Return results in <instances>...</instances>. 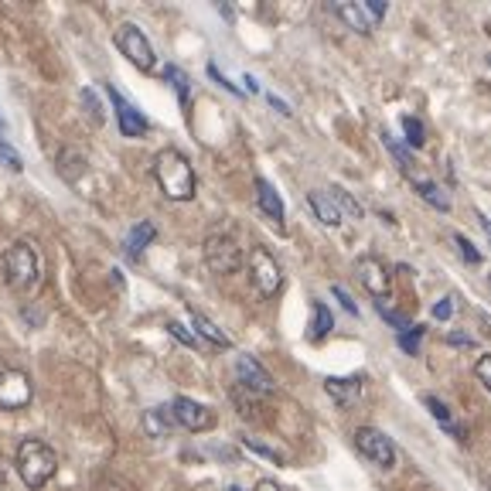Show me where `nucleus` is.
Wrapping results in <instances>:
<instances>
[{"mask_svg":"<svg viewBox=\"0 0 491 491\" xmlns=\"http://www.w3.org/2000/svg\"><path fill=\"white\" fill-rule=\"evenodd\" d=\"M235 379H239V386L249 389V392H259V396H270L273 389V375L263 369V365L253 359V355H239L235 359Z\"/></svg>","mask_w":491,"mask_h":491,"instance_id":"obj_12","label":"nucleus"},{"mask_svg":"<svg viewBox=\"0 0 491 491\" xmlns=\"http://www.w3.org/2000/svg\"><path fill=\"white\" fill-rule=\"evenodd\" d=\"M355 277H359V284L372 294V298H389V290H392V277H389L386 263L375 256H359L355 259Z\"/></svg>","mask_w":491,"mask_h":491,"instance_id":"obj_11","label":"nucleus"},{"mask_svg":"<svg viewBox=\"0 0 491 491\" xmlns=\"http://www.w3.org/2000/svg\"><path fill=\"white\" fill-rule=\"evenodd\" d=\"M427 406L434 410V416H437L444 427H451V410H447V406H444V402H440L437 396H427Z\"/></svg>","mask_w":491,"mask_h":491,"instance_id":"obj_28","label":"nucleus"},{"mask_svg":"<svg viewBox=\"0 0 491 491\" xmlns=\"http://www.w3.org/2000/svg\"><path fill=\"white\" fill-rule=\"evenodd\" d=\"M154 178L161 184L164 198H171V202H188V198H194V188H198L192 161L182 151H174V147H164L154 157Z\"/></svg>","mask_w":491,"mask_h":491,"instance_id":"obj_1","label":"nucleus"},{"mask_svg":"<svg viewBox=\"0 0 491 491\" xmlns=\"http://www.w3.org/2000/svg\"><path fill=\"white\" fill-rule=\"evenodd\" d=\"M308 205H310V212L318 215V219L324 222V225H341V212H338V205L331 202V194H324V192H310L308 194Z\"/></svg>","mask_w":491,"mask_h":491,"instance_id":"obj_15","label":"nucleus"},{"mask_svg":"<svg viewBox=\"0 0 491 491\" xmlns=\"http://www.w3.org/2000/svg\"><path fill=\"white\" fill-rule=\"evenodd\" d=\"M205 263L212 273L229 277V273L243 266V249H239V243L229 233H212L205 239Z\"/></svg>","mask_w":491,"mask_h":491,"instance_id":"obj_5","label":"nucleus"},{"mask_svg":"<svg viewBox=\"0 0 491 491\" xmlns=\"http://www.w3.org/2000/svg\"><path fill=\"white\" fill-rule=\"evenodd\" d=\"M335 14L345 21L349 27H355L359 35H369L382 14H386V4L382 0H359V4H335Z\"/></svg>","mask_w":491,"mask_h":491,"instance_id":"obj_10","label":"nucleus"},{"mask_svg":"<svg viewBox=\"0 0 491 491\" xmlns=\"http://www.w3.org/2000/svg\"><path fill=\"white\" fill-rule=\"evenodd\" d=\"M457 246H461V253H465L467 263H471V266H478V263H481V253L475 249V246H471V239H467V235H457Z\"/></svg>","mask_w":491,"mask_h":491,"instance_id":"obj_29","label":"nucleus"},{"mask_svg":"<svg viewBox=\"0 0 491 491\" xmlns=\"http://www.w3.org/2000/svg\"><path fill=\"white\" fill-rule=\"evenodd\" d=\"M355 447L372 461L375 467H396V447H392V440L382 434V430L375 427H359L355 430Z\"/></svg>","mask_w":491,"mask_h":491,"instance_id":"obj_8","label":"nucleus"},{"mask_svg":"<svg viewBox=\"0 0 491 491\" xmlns=\"http://www.w3.org/2000/svg\"><path fill=\"white\" fill-rule=\"evenodd\" d=\"M256 202L259 208H263V215H270V222L284 225V202H280L277 188H273L266 178H256Z\"/></svg>","mask_w":491,"mask_h":491,"instance_id":"obj_14","label":"nucleus"},{"mask_svg":"<svg viewBox=\"0 0 491 491\" xmlns=\"http://www.w3.org/2000/svg\"><path fill=\"white\" fill-rule=\"evenodd\" d=\"M270 103L277 106V110H280V113H284V117H287V113H290V110H287V103H280V99H277V96H270Z\"/></svg>","mask_w":491,"mask_h":491,"instance_id":"obj_37","label":"nucleus"},{"mask_svg":"<svg viewBox=\"0 0 491 491\" xmlns=\"http://www.w3.org/2000/svg\"><path fill=\"white\" fill-rule=\"evenodd\" d=\"M7 488V467H4V461H0V491Z\"/></svg>","mask_w":491,"mask_h":491,"instance_id":"obj_36","label":"nucleus"},{"mask_svg":"<svg viewBox=\"0 0 491 491\" xmlns=\"http://www.w3.org/2000/svg\"><path fill=\"white\" fill-rule=\"evenodd\" d=\"M110 99H113V106H117V123H120V133H123V137H141V133H147V120L141 117V110L130 106L113 86H110Z\"/></svg>","mask_w":491,"mask_h":491,"instance_id":"obj_13","label":"nucleus"},{"mask_svg":"<svg viewBox=\"0 0 491 491\" xmlns=\"http://www.w3.org/2000/svg\"><path fill=\"white\" fill-rule=\"evenodd\" d=\"M413 188L420 194H423V198H427L430 205H437L440 212H447V208H451V202H447V198H444V194H440V188L434 182H420V178H413Z\"/></svg>","mask_w":491,"mask_h":491,"instance_id":"obj_23","label":"nucleus"},{"mask_svg":"<svg viewBox=\"0 0 491 491\" xmlns=\"http://www.w3.org/2000/svg\"><path fill=\"white\" fill-rule=\"evenodd\" d=\"M246 270H249V280H253V287H256L263 298H270V294L280 290L284 273H280V263H277V256H273L270 249L253 246L249 256H246Z\"/></svg>","mask_w":491,"mask_h":491,"instance_id":"obj_4","label":"nucleus"},{"mask_svg":"<svg viewBox=\"0 0 491 491\" xmlns=\"http://www.w3.org/2000/svg\"><path fill=\"white\" fill-rule=\"evenodd\" d=\"M171 416H174L178 427L192 430V434H205V430H212L219 423L215 410H208V406L188 400V396H178V400L171 402Z\"/></svg>","mask_w":491,"mask_h":491,"instance_id":"obj_9","label":"nucleus"},{"mask_svg":"<svg viewBox=\"0 0 491 491\" xmlns=\"http://www.w3.org/2000/svg\"><path fill=\"white\" fill-rule=\"evenodd\" d=\"M423 331H427V328H420V324H413L410 331H402L400 349L406 351V355H416V351H420V338H423Z\"/></svg>","mask_w":491,"mask_h":491,"instance_id":"obj_25","label":"nucleus"},{"mask_svg":"<svg viewBox=\"0 0 491 491\" xmlns=\"http://www.w3.org/2000/svg\"><path fill=\"white\" fill-rule=\"evenodd\" d=\"M335 298L341 300V308L349 310V314H359V308H355V304H351V298L345 294V287H335Z\"/></svg>","mask_w":491,"mask_h":491,"instance_id":"obj_34","label":"nucleus"},{"mask_svg":"<svg viewBox=\"0 0 491 491\" xmlns=\"http://www.w3.org/2000/svg\"><path fill=\"white\" fill-rule=\"evenodd\" d=\"M359 382H362V379H328L324 386H328V392H331L338 402H355L359 400Z\"/></svg>","mask_w":491,"mask_h":491,"instance_id":"obj_19","label":"nucleus"},{"mask_svg":"<svg viewBox=\"0 0 491 491\" xmlns=\"http://www.w3.org/2000/svg\"><path fill=\"white\" fill-rule=\"evenodd\" d=\"M451 304H454L451 298L437 300V308H434V318H437V321H447V318H451V310H454Z\"/></svg>","mask_w":491,"mask_h":491,"instance_id":"obj_33","label":"nucleus"},{"mask_svg":"<svg viewBox=\"0 0 491 491\" xmlns=\"http://www.w3.org/2000/svg\"><path fill=\"white\" fill-rule=\"evenodd\" d=\"M38 273H41V263H38V249L31 243H14L7 253H4V280L11 290H31V287L38 284Z\"/></svg>","mask_w":491,"mask_h":491,"instance_id":"obj_3","label":"nucleus"},{"mask_svg":"<svg viewBox=\"0 0 491 491\" xmlns=\"http://www.w3.org/2000/svg\"><path fill=\"white\" fill-rule=\"evenodd\" d=\"M154 235H157L154 222H141V225H133V229H130V235H127V253H130V256H141L143 246L154 243Z\"/></svg>","mask_w":491,"mask_h":491,"instance_id":"obj_16","label":"nucleus"},{"mask_svg":"<svg viewBox=\"0 0 491 491\" xmlns=\"http://www.w3.org/2000/svg\"><path fill=\"white\" fill-rule=\"evenodd\" d=\"M488 287H491V273H488Z\"/></svg>","mask_w":491,"mask_h":491,"instance_id":"obj_39","label":"nucleus"},{"mask_svg":"<svg viewBox=\"0 0 491 491\" xmlns=\"http://www.w3.org/2000/svg\"><path fill=\"white\" fill-rule=\"evenodd\" d=\"M246 447H253V451H256V454H263V457H270V461H277V465H280V461H284V457H280V454H277V451H270V447H263V444H259V440H249V437H246Z\"/></svg>","mask_w":491,"mask_h":491,"instance_id":"obj_32","label":"nucleus"},{"mask_svg":"<svg viewBox=\"0 0 491 491\" xmlns=\"http://www.w3.org/2000/svg\"><path fill=\"white\" fill-rule=\"evenodd\" d=\"M117 48L127 55L130 62L137 65L141 72H154V48L137 25H120L117 27Z\"/></svg>","mask_w":491,"mask_h":491,"instance_id":"obj_7","label":"nucleus"},{"mask_svg":"<svg viewBox=\"0 0 491 491\" xmlns=\"http://www.w3.org/2000/svg\"><path fill=\"white\" fill-rule=\"evenodd\" d=\"M331 331V310H328V304L324 300H314V341H321L324 335Z\"/></svg>","mask_w":491,"mask_h":491,"instance_id":"obj_21","label":"nucleus"},{"mask_svg":"<svg viewBox=\"0 0 491 491\" xmlns=\"http://www.w3.org/2000/svg\"><path fill=\"white\" fill-rule=\"evenodd\" d=\"M253 491H284V488H280L277 481H259V485H256Z\"/></svg>","mask_w":491,"mask_h":491,"instance_id":"obj_35","label":"nucleus"},{"mask_svg":"<svg viewBox=\"0 0 491 491\" xmlns=\"http://www.w3.org/2000/svg\"><path fill=\"white\" fill-rule=\"evenodd\" d=\"M402 133H406V143L410 147H423L427 143V130L416 117H402Z\"/></svg>","mask_w":491,"mask_h":491,"instance_id":"obj_24","label":"nucleus"},{"mask_svg":"<svg viewBox=\"0 0 491 491\" xmlns=\"http://www.w3.org/2000/svg\"><path fill=\"white\" fill-rule=\"evenodd\" d=\"M481 229H485V235H488V243H491V219H481Z\"/></svg>","mask_w":491,"mask_h":491,"instance_id":"obj_38","label":"nucleus"},{"mask_svg":"<svg viewBox=\"0 0 491 491\" xmlns=\"http://www.w3.org/2000/svg\"><path fill=\"white\" fill-rule=\"evenodd\" d=\"M17 471H21V481L27 488H45L58 471V454L45 440L27 437L17 447Z\"/></svg>","mask_w":491,"mask_h":491,"instance_id":"obj_2","label":"nucleus"},{"mask_svg":"<svg viewBox=\"0 0 491 491\" xmlns=\"http://www.w3.org/2000/svg\"><path fill=\"white\" fill-rule=\"evenodd\" d=\"M164 78H168V82H174V89H178V96H182V99H188V76H184L182 68L168 65V68H164Z\"/></svg>","mask_w":491,"mask_h":491,"instance_id":"obj_26","label":"nucleus"},{"mask_svg":"<svg viewBox=\"0 0 491 491\" xmlns=\"http://www.w3.org/2000/svg\"><path fill=\"white\" fill-rule=\"evenodd\" d=\"M35 396L31 375L11 365H0V410H25Z\"/></svg>","mask_w":491,"mask_h":491,"instance_id":"obj_6","label":"nucleus"},{"mask_svg":"<svg viewBox=\"0 0 491 491\" xmlns=\"http://www.w3.org/2000/svg\"><path fill=\"white\" fill-rule=\"evenodd\" d=\"M382 143L389 147V154L396 157V164H400L406 174H413V168H416V161H413V154L406 151V147H400V141H392V133L389 130H382Z\"/></svg>","mask_w":491,"mask_h":491,"instance_id":"obj_20","label":"nucleus"},{"mask_svg":"<svg viewBox=\"0 0 491 491\" xmlns=\"http://www.w3.org/2000/svg\"><path fill=\"white\" fill-rule=\"evenodd\" d=\"M328 194H331V202L338 205V212H349L351 219H362V208H359V202H355V198H351L345 188H338V184H335Z\"/></svg>","mask_w":491,"mask_h":491,"instance_id":"obj_22","label":"nucleus"},{"mask_svg":"<svg viewBox=\"0 0 491 491\" xmlns=\"http://www.w3.org/2000/svg\"><path fill=\"white\" fill-rule=\"evenodd\" d=\"M229 491H239V488H229Z\"/></svg>","mask_w":491,"mask_h":491,"instance_id":"obj_41","label":"nucleus"},{"mask_svg":"<svg viewBox=\"0 0 491 491\" xmlns=\"http://www.w3.org/2000/svg\"><path fill=\"white\" fill-rule=\"evenodd\" d=\"M475 375H478V382L491 392V355H481L478 362H475Z\"/></svg>","mask_w":491,"mask_h":491,"instance_id":"obj_27","label":"nucleus"},{"mask_svg":"<svg viewBox=\"0 0 491 491\" xmlns=\"http://www.w3.org/2000/svg\"><path fill=\"white\" fill-rule=\"evenodd\" d=\"M168 331H171L174 338H178V341H184L188 349H194V345H198V338H194L192 331H184V328H182L178 321H171V324H168Z\"/></svg>","mask_w":491,"mask_h":491,"instance_id":"obj_31","label":"nucleus"},{"mask_svg":"<svg viewBox=\"0 0 491 491\" xmlns=\"http://www.w3.org/2000/svg\"><path fill=\"white\" fill-rule=\"evenodd\" d=\"M0 161H7V164H11V171H25L21 157L11 151V143H4V137H0Z\"/></svg>","mask_w":491,"mask_h":491,"instance_id":"obj_30","label":"nucleus"},{"mask_svg":"<svg viewBox=\"0 0 491 491\" xmlns=\"http://www.w3.org/2000/svg\"><path fill=\"white\" fill-rule=\"evenodd\" d=\"M171 427H174L171 410H147V413H143V430H147L151 437H164V434H171Z\"/></svg>","mask_w":491,"mask_h":491,"instance_id":"obj_17","label":"nucleus"},{"mask_svg":"<svg viewBox=\"0 0 491 491\" xmlns=\"http://www.w3.org/2000/svg\"><path fill=\"white\" fill-rule=\"evenodd\" d=\"M192 321H194V331H198V335L205 338V341H212L215 349H229V338L222 335L219 328H215V324L208 321L205 314H198V310H192Z\"/></svg>","mask_w":491,"mask_h":491,"instance_id":"obj_18","label":"nucleus"},{"mask_svg":"<svg viewBox=\"0 0 491 491\" xmlns=\"http://www.w3.org/2000/svg\"><path fill=\"white\" fill-rule=\"evenodd\" d=\"M488 68H491V55H488Z\"/></svg>","mask_w":491,"mask_h":491,"instance_id":"obj_40","label":"nucleus"}]
</instances>
